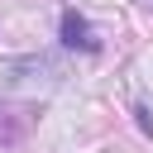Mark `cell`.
I'll return each mask as SVG.
<instances>
[{"label":"cell","mask_w":153,"mask_h":153,"mask_svg":"<svg viewBox=\"0 0 153 153\" xmlns=\"http://www.w3.org/2000/svg\"><path fill=\"white\" fill-rule=\"evenodd\" d=\"M62 43L67 48H81V53H96L100 43H96V33H91V24L76 14V10H67L62 14Z\"/></svg>","instance_id":"obj_1"},{"label":"cell","mask_w":153,"mask_h":153,"mask_svg":"<svg viewBox=\"0 0 153 153\" xmlns=\"http://www.w3.org/2000/svg\"><path fill=\"white\" fill-rule=\"evenodd\" d=\"M143 5H153V0H143Z\"/></svg>","instance_id":"obj_2"}]
</instances>
